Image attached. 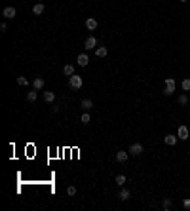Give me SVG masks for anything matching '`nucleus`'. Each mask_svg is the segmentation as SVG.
<instances>
[{
  "instance_id": "f257e3e1",
  "label": "nucleus",
  "mask_w": 190,
  "mask_h": 211,
  "mask_svg": "<svg viewBox=\"0 0 190 211\" xmlns=\"http://www.w3.org/2000/svg\"><path fill=\"white\" fill-rule=\"evenodd\" d=\"M68 86L72 88V89H80L84 86V80H82V76L78 74H72V76H68Z\"/></svg>"
},
{
  "instance_id": "f03ea898",
  "label": "nucleus",
  "mask_w": 190,
  "mask_h": 211,
  "mask_svg": "<svg viewBox=\"0 0 190 211\" xmlns=\"http://www.w3.org/2000/svg\"><path fill=\"white\" fill-rule=\"evenodd\" d=\"M165 95H173L175 93V80L173 78H167L165 80V89H164Z\"/></svg>"
},
{
  "instance_id": "7ed1b4c3",
  "label": "nucleus",
  "mask_w": 190,
  "mask_h": 211,
  "mask_svg": "<svg viewBox=\"0 0 190 211\" xmlns=\"http://www.w3.org/2000/svg\"><path fill=\"white\" fill-rule=\"evenodd\" d=\"M128 152L131 154V156H139V154L143 152V145H141V143H133V145L129 146V150H128Z\"/></svg>"
},
{
  "instance_id": "20e7f679",
  "label": "nucleus",
  "mask_w": 190,
  "mask_h": 211,
  "mask_svg": "<svg viewBox=\"0 0 190 211\" xmlns=\"http://www.w3.org/2000/svg\"><path fill=\"white\" fill-rule=\"evenodd\" d=\"M2 15L6 17V19H13L17 15V10L13 8V6H8V8H4V12H2Z\"/></svg>"
},
{
  "instance_id": "39448f33",
  "label": "nucleus",
  "mask_w": 190,
  "mask_h": 211,
  "mask_svg": "<svg viewBox=\"0 0 190 211\" xmlns=\"http://www.w3.org/2000/svg\"><path fill=\"white\" fill-rule=\"evenodd\" d=\"M129 158V152H125V150H118L116 152V162H120V164H125Z\"/></svg>"
},
{
  "instance_id": "423d86ee",
  "label": "nucleus",
  "mask_w": 190,
  "mask_h": 211,
  "mask_svg": "<svg viewBox=\"0 0 190 211\" xmlns=\"http://www.w3.org/2000/svg\"><path fill=\"white\" fill-rule=\"evenodd\" d=\"M86 50H97V38L95 36H88V40H86Z\"/></svg>"
},
{
  "instance_id": "0eeeda50",
  "label": "nucleus",
  "mask_w": 190,
  "mask_h": 211,
  "mask_svg": "<svg viewBox=\"0 0 190 211\" xmlns=\"http://www.w3.org/2000/svg\"><path fill=\"white\" fill-rule=\"evenodd\" d=\"M181 141H186L188 137H190V133H188V128L186 126H179V135H177Z\"/></svg>"
},
{
  "instance_id": "6e6552de",
  "label": "nucleus",
  "mask_w": 190,
  "mask_h": 211,
  "mask_svg": "<svg viewBox=\"0 0 190 211\" xmlns=\"http://www.w3.org/2000/svg\"><path fill=\"white\" fill-rule=\"evenodd\" d=\"M76 61H78L80 67H86L88 63H89V57H88V53H80L78 57H76Z\"/></svg>"
},
{
  "instance_id": "1a4fd4ad",
  "label": "nucleus",
  "mask_w": 190,
  "mask_h": 211,
  "mask_svg": "<svg viewBox=\"0 0 190 211\" xmlns=\"http://www.w3.org/2000/svg\"><path fill=\"white\" fill-rule=\"evenodd\" d=\"M177 139H179L177 135H165V137H164V143L169 145V146H173L175 143H177Z\"/></svg>"
},
{
  "instance_id": "9d476101",
  "label": "nucleus",
  "mask_w": 190,
  "mask_h": 211,
  "mask_svg": "<svg viewBox=\"0 0 190 211\" xmlns=\"http://www.w3.org/2000/svg\"><path fill=\"white\" fill-rule=\"evenodd\" d=\"M36 99H38V89H32V91L27 93V101H29V103H34Z\"/></svg>"
},
{
  "instance_id": "9b49d317",
  "label": "nucleus",
  "mask_w": 190,
  "mask_h": 211,
  "mask_svg": "<svg viewBox=\"0 0 190 211\" xmlns=\"http://www.w3.org/2000/svg\"><path fill=\"white\" fill-rule=\"evenodd\" d=\"M80 107H82L84 110H86V112H88L89 109H93V101H91V99H84V101L80 103Z\"/></svg>"
},
{
  "instance_id": "f8f14e48",
  "label": "nucleus",
  "mask_w": 190,
  "mask_h": 211,
  "mask_svg": "<svg viewBox=\"0 0 190 211\" xmlns=\"http://www.w3.org/2000/svg\"><path fill=\"white\" fill-rule=\"evenodd\" d=\"M107 53H108V50H107L105 46H99V48L95 50V55H97V57H107Z\"/></svg>"
},
{
  "instance_id": "ddd939ff",
  "label": "nucleus",
  "mask_w": 190,
  "mask_h": 211,
  "mask_svg": "<svg viewBox=\"0 0 190 211\" xmlns=\"http://www.w3.org/2000/svg\"><path fill=\"white\" fill-rule=\"evenodd\" d=\"M44 4H34V8H32V13L34 15H42V13H44Z\"/></svg>"
},
{
  "instance_id": "4468645a",
  "label": "nucleus",
  "mask_w": 190,
  "mask_h": 211,
  "mask_svg": "<svg viewBox=\"0 0 190 211\" xmlns=\"http://www.w3.org/2000/svg\"><path fill=\"white\" fill-rule=\"evenodd\" d=\"M44 101L46 103H53L55 101V93L53 91H44Z\"/></svg>"
},
{
  "instance_id": "2eb2a0df",
  "label": "nucleus",
  "mask_w": 190,
  "mask_h": 211,
  "mask_svg": "<svg viewBox=\"0 0 190 211\" xmlns=\"http://www.w3.org/2000/svg\"><path fill=\"white\" fill-rule=\"evenodd\" d=\"M86 27H88L89 31H95V29H97V21H95V19H91V17L86 19Z\"/></svg>"
},
{
  "instance_id": "dca6fc26",
  "label": "nucleus",
  "mask_w": 190,
  "mask_h": 211,
  "mask_svg": "<svg viewBox=\"0 0 190 211\" xmlns=\"http://www.w3.org/2000/svg\"><path fill=\"white\" fill-rule=\"evenodd\" d=\"M32 88H34V89H42V88H44V78H34Z\"/></svg>"
},
{
  "instance_id": "f3484780",
  "label": "nucleus",
  "mask_w": 190,
  "mask_h": 211,
  "mask_svg": "<svg viewBox=\"0 0 190 211\" xmlns=\"http://www.w3.org/2000/svg\"><path fill=\"white\" fill-rule=\"evenodd\" d=\"M129 196H131V192L128 190V188H124V190H122L120 194H118V198H120L122 202H125V200H129Z\"/></svg>"
},
{
  "instance_id": "a211bd4d",
  "label": "nucleus",
  "mask_w": 190,
  "mask_h": 211,
  "mask_svg": "<svg viewBox=\"0 0 190 211\" xmlns=\"http://www.w3.org/2000/svg\"><path fill=\"white\" fill-rule=\"evenodd\" d=\"M63 72H65V76H72L74 74V67L72 65H65L63 67Z\"/></svg>"
},
{
  "instance_id": "6ab92c4d",
  "label": "nucleus",
  "mask_w": 190,
  "mask_h": 211,
  "mask_svg": "<svg viewBox=\"0 0 190 211\" xmlns=\"http://www.w3.org/2000/svg\"><path fill=\"white\" fill-rule=\"evenodd\" d=\"M116 183H118V186H124L125 185V175H116Z\"/></svg>"
},
{
  "instance_id": "aec40b11",
  "label": "nucleus",
  "mask_w": 190,
  "mask_h": 211,
  "mask_svg": "<svg viewBox=\"0 0 190 211\" xmlns=\"http://www.w3.org/2000/svg\"><path fill=\"white\" fill-rule=\"evenodd\" d=\"M80 122H82V124H86V126H88V124L91 122V118H89V114H88V112H84V114H82V118H80Z\"/></svg>"
},
{
  "instance_id": "412c9836",
  "label": "nucleus",
  "mask_w": 190,
  "mask_h": 211,
  "mask_svg": "<svg viewBox=\"0 0 190 211\" xmlns=\"http://www.w3.org/2000/svg\"><path fill=\"white\" fill-rule=\"evenodd\" d=\"M162 207H164L165 211H169V209H171V200H169V198H164V203H162Z\"/></svg>"
},
{
  "instance_id": "4be33fe9",
  "label": "nucleus",
  "mask_w": 190,
  "mask_h": 211,
  "mask_svg": "<svg viewBox=\"0 0 190 211\" xmlns=\"http://www.w3.org/2000/svg\"><path fill=\"white\" fill-rule=\"evenodd\" d=\"M17 84L19 86H29V80H27L25 76H17Z\"/></svg>"
},
{
  "instance_id": "5701e85b",
  "label": "nucleus",
  "mask_w": 190,
  "mask_h": 211,
  "mask_svg": "<svg viewBox=\"0 0 190 211\" xmlns=\"http://www.w3.org/2000/svg\"><path fill=\"white\" fill-rule=\"evenodd\" d=\"M181 88H182V89H185V91H188V89H190V78H185V80H182V84H181Z\"/></svg>"
},
{
  "instance_id": "b1692460",
  "label": "nucleus",
  "mask_w": 190,
  "mask_h": 211,
  "mask_svg": "<svg viewBox=\"0 0 190 211\" xmlns=\"http://www.w3.org/2000/svg\"><path fill=\"white\" fill-rule=\"evenodd\" d=\"M179 105L186 107V105H188V97H186V95H179Z\"/></svg>"
},
{
  "instance_id": "393cba45",
  "label": "nucleus",
  "mask_w": 190,
  "mask_h": 211,
  "mask_svg": "<svg viewBox=\"0 0 190 211\" xmlns=\"http://www.w3.org/2000/svg\"><path fill=\"white\" fill-rule=\"evenodd\" d=\"M67 192H68V196H74V194H76V188H74V186H68Z\"/></svg>"
},
{
  "instance_id": "a878e982",
  "label": "nucleus",
  "mask_w": 190,
  "mask_h": 211,
  "mask_svg": "<svg viewBox=\"0 0 190 211\" xmlns=\"http://www.w3.org/2000/svg\"><path fill=\"white\" fill-rule=\"evenodd\" d=\"M182 206H185V209H190V198H186L185 202H182Z\"/></svg>"
},
{
  "instance_id": "bb28decb",
  "label": "nucleus",
  "mask_w": 190,
  "mask_h": 211,
  "mask_svg": "<svg viewBox=\"0 0 190 211\" xmlns=\"http://www.w3.org/2000/svg\"><path fill=\"white\" fill-rule=\"evenodd\" d=\"M0 31H2V32H6V31H8V25H6V23H2V25H0Z\"/></svg>"
},
{
  "instance_id": "cd10ccee",
  "label": "nucleus",
  "mask_w": 190,
  "mask_h": 211,
  "mask_svg": "<svg viewBox=\"0 0 190 211\" xmlns=\"http://www.w3.org/2000/svg\"><path fill=\"white\" fill-rule=\"evenodd\" d=\"M181 2H188V0H181Z\"/></svg>"
}]
</instances>
